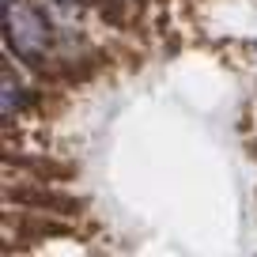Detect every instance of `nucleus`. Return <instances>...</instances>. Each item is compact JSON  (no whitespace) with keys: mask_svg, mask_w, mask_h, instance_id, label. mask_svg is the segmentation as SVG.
Segmentation results:
<instances>
[{"mask_svg":"<svg viewBox=\"0 0 257 257\" xmlns=\"http://www.w3.org/2000/svg\"><path fill=\"white\" fill-rule=\"evenodd\" d=\"M64 4H72V0H64Z\"/></svg>","mask_w":257,"mask_h":257,"instance_id":"3","label":"nucleus"},{"mask_svg":"<svg viewBox=\"0 0 257 257\" xmlns=\"http://www.w3.org/2000/svg\"><path fill=\"white\" fill-rule=\"evenodd\" d=\"M16 106H19V87L12 83V76H4V117H12Z\"/></svg>","mask_w":257,"mask_h":257,"instance_id":"2","label":"nucleus"},{"mask_svg":"<svg viewBox=\"0 0 257 257\" xmlns=\"http://www.w3.org/2000/svg\"><path fill=\"white\" fill-rule=\"evenodd\" d=\"M4 31H8V46L16 49L19 57L27 61H38L46 53V42H49V23L38 8L16 0V4H4Z\"/></svg>","mask_w":257,"mask_h":257,"instance_id":"1","label":"nucleus"}]
</instances>
